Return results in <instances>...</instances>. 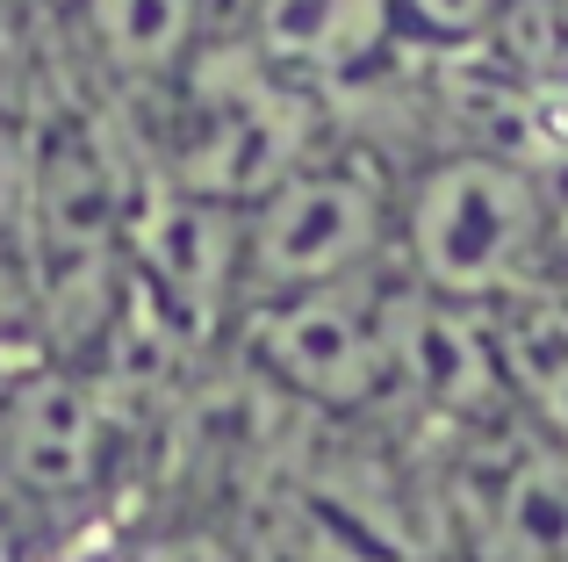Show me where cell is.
<instances>
[{
    "instance_id": "cell-1",
    "label": "cell",
    "mask_w": 568,
    "mask_h": 562,
    "mask_svg": "<svg viewBox=\"0 0 568 562\" xmlns=\"http://www.w3.org/2000/svg\"><path fill=\"white\" fill-rule=\"evenodd\" d=\"M555 202L547 181L489 144H454L396 181V281L468 310H497L504 295L555 274Z\"/></svg>"
},
{
    "instance_id": "cell-2",
    "label": "cell",
    "mask_w": 568,
    "mask_h": 562,
    "mask_svg": "<svg viewBox=\"0 0 568 562\" xmlns=\"http://www.w3.org/2000/svg\"><path fill=\"white\" fill-rule=\"evenodd\" d=\"M166 116L173 123L159 144V181L223 210H252L303 159L324 152L317 94L281 80L245 37L202 43V58L166 87Z\"/></svg>"
},
{
    "instance_id": "cell-3",
    "label": "cell",
    "mask_w": 568,
    "mask_h": 562,
    "mask_svg": "<svg viewBox=\"0 0 568 562\" xmlns=\"http://www.w3.org/2000/svg\"><path fill=\"white\" fill-rule=\"evenodd\" d=\"M396 253V181L375 152H332L288 173L245 210V303L388 274Z\"/></svg>"
},
{
    "instance_id": "cell-4",
    "label": "cell",
    "mask_w": 568,
    "mask_h": 562,
    "mask_svg": "<svg viewBox=\"0 0 568 562\" xmlns=\"http://www.w3.org/2000/svg\"><path fill=\"white\" fill-rule=\"evenodd\" d=\"M388 295L396 268L346 281V289L274 295V303L237 310L245 361L274 382L281 397L332 419H361L375 404H396V347H388Z\"/></svg>"
},
{
    "instance_id": "cell-5",
    "label": "cell",
    "mask_w": 568,
    "mask_h": 562,
    "mask_svg": "<svg viewBox=\"0 0 568 562\" xmlns=\"http://www.w3.org/2000/svg\"><path fill=\"white\" fill-rule=\"evenodd\" d=\"M123 260H130V289L187 339L216 332L223 318L245 310V210L166 188L159 173L138 188Z\"/></svg>"
},
{
    "instance_id": "cell-6",
    "label": "cell",
    "mask_w": 568,
    "mask_h": 562,
    "mask_svg": "<svg viewBox=\"0 0 568 562\" xmlns=\"http://www.w3.org/2000/svg\"><path fill=\"white\" fill-rule=\"evenodd\" d=\"M115 404L65 361H29L0 382V498L14 505H87L109 476Z\"/></svg>"
},
{
    "instance_id": "cell-7",
    "label": "cell",
    "mask_w": 568,
    "mask_h": 562,
    "mask_svg": "<svg viewBox=\"0 0 568 562\" xmlns=\"http://www.w3.org/2000/svg\"><path fill=\"white\" fill-rule=\"evenodd\" d=\"M388 347H396V397L446 425H489L518 419L511 390L497 368V339H489V310L446 303L410 281L388 295Z\"/></svg>"
},
{
    "instance_id": "cell-8",
    "label": "cell",
    "mask_w": 568,
    "mask_h": 562,
    "mask_svg": "<svg viewBox=\"0 0 568 562\" xmlns=\"http://www.w3.org/2000/svg\"><path fill=\"white\" fill-rule=\"evenodd\" d=\"M237 37L281 72V80L310 87H346L367 66H382L396 37V8L388 0H245V29Z\"/></svg>"
},
{
    "instance_id": "cell-9",
    "label": "cell",
    "mask_w": 568,
    "mask_h": 562,
    "mask_svg": "<svg viewBox=\"0 0 568 562\" xmlns=\"http://www.w3.org/2000/svg\"><path fill=\"white\" fill-rule=\"evenodd\" d=\"M483 562H568V440L526 433L483 476Z\"/></svg>"
},
{
    "instance_id": "cell-10",
    "label": "cell",
    "mask_w": 568,
    "mask_h": 562,
    "mask_svg": "<svg viewBox=\"0 0 568 562\" xmlns=\"http://www.w3.org/2000/svg\"><path fill=\"white\" fill-rule=\"evenodd\" d=\"M72 37L101 80L166 94L209 43V0H80Z\"/></svg>"
},
{
    "instance_id": "cell-11",
    "label": "cell",
    "mask_w": 568,
    "mask_h": 562,
    "mask_svg": "<svg viewBox=\"0 0 568 562\" xmlns=\"http://www.w3.org/2000/svg\"><path fill=\"white\" fill-rule=\"evenodd\" d=\"M489 339H497V368L511 411L540 433L568 440V281H532V289L504 295L489 310Z\"/></svg>"
},
{
    "instance_id": "cell-12",
    "label": "cell",
    "mask_w": 568,
    "mask_h": 562,
    "mask_svg": "<svg viewBox=\"0 0 568 562\" xmlns=\"http://www.w3.org/2000/svg\"><path fill=\"white\" fill-rule=\"evenodd\" d=\"M483 51L511 87H568V0H511Z\"/></svg>"
},
{
    "instance_id": "cell-13",
    "label": "cell",
    "mask_w": 568,
    "mask_h": 562,
    "mask_svg": "<svg viewBox=\"0 0 568 562\" xmlns=\"http://www.w3.org/2000/svg\"><path fill=\"white\" fill-rule=\"evenodd\" d=\"M396 8L403 43H432V51H460V43H489L511 0H388Z\"/></svg>"
},
{
    "instance_id": "cell-14",
    "label": "cell",
    "mask_w": 568,
    "mask_h": 562,
    "mask_svg": "<svg viewBox=\"0 0 568 562\" xmlns=\"http://www.w3.org/2000/svg\"><path fill=\"white\" fill-rule=\"evenodd\" d=\"M115 562H252V555L223 520H159L144 534L115 541Z\"/></svg>"
},
{
    "instance_id": "cell-15",
    "label": "cell",
    "mask_w": 568,
    "mask_h": 562,
    "mask_svg": "<svg viewBox=\"0 0 568 562\" xmlns=\"http://www.w3.org/2000/svg\"><path fill=\"white\" fill-rule=\"evenodd\" d=\"M29 181H37V123L0 101V245H14V253H22L29 224Z\"/></svg>"
},
{
    "instance_id": "cell-16",
    "label": "cell",
    "mask_w": 568,
    "mask_h": 562,
    "mask_svg": "<svg viewBox=\"0 0 568 562\" xmlns=\"http://www.w3.org/2000/svg\"><path fill=\"white\" fill-rule=\"evenodd\" d=\"M14 8H29V14H65V22H72V8H80V0H14Z\"/></svg>"
},
{
    "instance_id": "cell-17",
    "label": "cell",
    "mask_w": 568,
    "mask_h": 562,
    "mask_svg": "<svg viewBox=\"0 0 568 562\" xmlns=\"http://www.w3.org/2000/svg\"><path fill=\"white\" fill-rule=\"evenodd\" d=\"M43 562H115V549L109 555H65V549H58V555H43Z\"/></svg>"
},
{
    "instance_id": "cell-18",
    "label": "cell",
    "mask_w": 568,
    "mask_h": 562,
    "mask_svg": "<svg viewBox=\"0 0 568 562\" xmlns=\"http://www.w3.org/2000/svg\"><path fill=\"white\" fill-rule=\"evenodd\" d=\"M555 281H568V231H561V245H555Z\"/></svg>"
},
{
    "instance_id": "cell-19",
    "label": "cell",
    "mask_w": 568,
    "mask_h": 562,
    "mask_svg": "<svg viewBox=\"0 0 568 562\" xmlns=\"http://www.w3.org/2000/svg\"><path fill=\"white\" fill-rule=\"evenodd\" d=\"M0 505H8V498H0Z\"/></svg>"
}]
</instances>
